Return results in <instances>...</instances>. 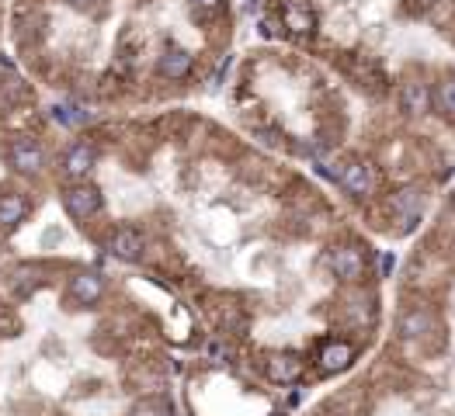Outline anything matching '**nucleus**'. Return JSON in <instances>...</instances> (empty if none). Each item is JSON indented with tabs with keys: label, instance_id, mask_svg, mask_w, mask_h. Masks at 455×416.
<instances>
[{
	"label": "nucleus",
	"instance_id": "obj_8",
	"mask_svg": "<svg viewBox=\"0 0 455 416\" xmlns=\"http://www.w3.org/2000/svg\"><path fill=\"white\" fill-rule=\"evenodd\" d=\"M282 21H285V28H289L292 35H313V28H317V14H313V7H310V4L292 0V4H285Z\"/></svg>",
	"mask_w": 455,
	"mask_h": 416
},
{
	"label": "nucleus",
	"instance_id": "obj_17",
	"mask_svg": "<svg viewBox=\"0 0 455 416\" xmlns=\"http://www.w3.org/2000/svg\"><path fill=\"white\" fill-rule=\"evenodd\" d=\"M133 416H174V406L167 399H146L143 406H136Z\"/></svg>",
	"mask_w": 455,
	"mask_h": 416
},
{
	"label": "nucleus",
	"instance_id": "obj_18",
	"mask_svg": "<svg viewBox=\"0 0 455 416\" xmlns=\"http://www.w3.org/2000/svg\"><path fill=\"white\" fill-rule=\"evenodd\" d=\"M403 333H410V337H417L421 330H428V316L424 312H410V316H403L400 319Z\"/></svg>",
	"mask_w": 455,
	"mask_h": 416
},
{
	"label": "nucleus",
	"instance_id": "obj_21",
	"mask_svg": "<svg viewBox=\"0 0 455 416\" xmlns=\"http://www.w3.org/2000/svg\"><path fill=\"white\" fill-rule=\"evenodd\" d=\"M452 208H455V191H452Z\"/></svg>",
	"mask_w": 455,
	"mask_h": 416
},
{
	"label": "nucleus",
	"instance_id": "obj_13",
	"mask_svg": "<svg viewBox=\"0 0 455 416\" xmlns=\"http://www.w3.org/2000/svg\"><path fill=\"white\" fill-rule=\"evenodd\" d=\"M28 212V202L21 194H0V229H14Z\"/></svg>",
	"mask_w": 455,
	"mask_h": 416
},
{
	"label": "nucleus",
	"instance_id": "obj_4",
	"mask_svg": "<svg viewBox=\"0 0 455 416\" xmlns=\"http://www.w3.org/2000/svg\"><path fill=\"white\" fill-rule=\"evenodd\" d=\"M337 184H341L348 194L365 198V194L372 191V170H369V163H362V160H348V163H341V170H337Z\"/></svg>",
	"mask_w": 455,
	"mask_h": 416
},
{
	"label": "nucleus",
	"instance_id": "obj_20",
	"mask_svg": "<svg viewBox=\"0 0 455 416\" xmlns=\"http://www.w3.org/2000/svg\"><path fill=\"white\" fill-rule=\"evenodd\" d=\"M70 4H73V7H91L94 0H70Z\"/></svg>",
	"mask_w": 455,
	"mask_h": 416
},
{
	"label": "nucleus",
	"instance_id": "obj_19",
	"mask_svg": "<svg viewBox=\"0 0 455 416\" xmlns=\"http://www.w3.org/2000/svg\"><path fill=\"white\" fill-rule=\"evenodd\" d=\"M191 4H195L198 11H215V7H219L223 0H191Z\"/></svg>",
	"mask_w": 455,
	"mask_h": 416
},
{
	"label": "nucleus",
	"instance_id": "obj_22",
	"mask_svg": "<svg viewBox=\"0 0 455 416\" xmlns=\"http://www.w3.org/2000/svg\"><path fill=\"white\" fill-rule=\"evenodd\" d=\"M275 416H278V413H275Z\"/></svg>",
	"mask_w": 455,
	"mask_h": 416
},
{
	"label": "nucleus",
	"instance_id": "obj_10",
	"mask_svg": "<svg viewBox=\"0 0 455 416\" xmlns=\"http://www.w3.org/2000/svg\"><path fill=\"white\" fill-rule=\"evenodd\" d=\"M94 146H87V142H77V146H70L66 156H63V170L70 174V177H87L91 174V167H94Z\"/></svg>",
	"mask_w": 455,
	"mask_h": 416
},
{
	"label": "nucleus",
	"instance_id": "obj_11",
	"mask_svg": "<svg viewBox=\"0 0 455 416\" xmlns=\"http://www.w3.org/2000/svg\"><path fill=\"white\" fill-rule=\"evenodd\" d=\"M302 375V361L295 358V354H275L268 358V378L271 382H278V385H289Z\"/></svg>",
	"mask_w": 455,
	"mask_h": 416
},
{
	"label": "nucleus",
	"instance_id": "obj_15",
	"mask_svg": "<svg viewBox=\"0 0 455 416\" xmlns=\"http://www.w3.org/2000/svg\"><path fill=\"white\" fill-rule=\"evenodd\" d=\"M53 118L59 125H83V122H91V111H81V108H73V104H56L53 108Z\"/></svg>",
	"mask_w": 455,
	"mask_h": 416
},
{
	"label": "nucleus",
	"instance_id": "obj_1",
	"mask_svg": "<svg viewBox=\"0 0 455 416\" xmlns=\"http://www.w3.org/2000/svg\"><path fill=\"white\" fill-rule=\"evenodd\" d=\"M421 212H424V194H421V187H400V191L389 198V215L397 219L400 229H414L417 219H421Z\"/></svg>",
	"mask_w": 455,
	"mask_h": 416
},
{
	"label": "nucleus",
	"instance_id": "obj_9",
	"mask_svg": "<svg viewBox=\"0 0 455 416\" xmlns=\"http://www.w3.org/2000/svg\"><path fill=\"white\" fill-rule=\"evenodd\" d=\"M157 70H160V77L167 80H185L191 73V52L181 49V46H167L160 56V63H157Z\"/></svg>",
	"mask_w": 455,
	"mask_h": 416
},
{
	"label": "nucleus",
	"instance_id": "obj_3",
	"mask_svg": "<svg viewBox=\"0 0 455 416\" xmlns=\"http://www.w3.org/2000/svg\"><path fill=\"white\" fill-rule=\"evenodd\" d=\"M7 156H11V167L21 170V174H39L42 163H46V153H42V146L35 139H14Z\"/></svg>",
	"mask_w": 455,
	"mask_h": 416
},
{
	"label": "nucleus",
	"instance_id": "obj_2",
	"mask_svg": "<svg viewBox=\"0 0 455 416\" xmlns=\"http://www.w3.org/2000/svg\"><path fill=\"white\" fill-rule=\"evenodd\" d=\"M63 205L73 219H91L101 212V191L94 184H70L63 191Z\"/></svg>",
	"mask_w": 455,
	"mask_h": 416
},
{
	"label": "nucleus",
	"instance_id": "obj_7",
	"mask_svg": "<svg viewBox=\"0 0 455 416\" xmlns=\"http://www.w3.org/2000/svg\"><path fill=\"white\" fill-rule=\"evenodd\" d=\"M70 295H73L81 306H94V302L105 295V281H101V274H94V271H81V274H73V278H70Z\"/></svg>",
	"mask_w": 455,
	"mask_h": 416
},
{
	"label": "nucleus",
	"instance_id": "obj_16",
	"mask_svg": "<svg viewBox=\"0 0 455 416\" xmlns=\"http://www.w3.org/2000/svg\"><path fill=\"white\" fill-rule=\"evenodd\" d=\"M434 101H438V108H441L445 115H455V77H445L441 83H438Z\"/></svg>",
	"mask_w": 455,
	"mask_h": 416
},
{
	"label": "nucleus",
	"instance_id": "obj_5",
	"mask_svg": "<svg viewBox=\"0 0 455 416\" xmlns=\"http://www.w3.org/2000/svg\"><path fill=\"white\" fill-rule=\"evenodd\" d=\"M330 271L341 278V281H358L365 274V257L358 246H337L330 254Z\"/></svg>",
	"mask_w": 455,
	"mask_h": 416
},
{
	"label": "nucleus",
	"instance_id": "obj_6",
	"mask_svg": "<svg viewBox=\"0 0 455 416\" xmlns=\"http://www.w3.org/2000/svg\"><path fill=\"white\" fill-rule=\"evenodd\" d=\"M143 236L136 233V229H129V226H122V229H115L111 233V239H108V250H111V257L118 260H139L143 257Z\"/></svg>",
	"mask_w": 455,
	"mask_h": 416
},
{
	"label": "nucleus",
	"instance_id": "obj_12",
	"mask_svg": "<svg viewBox=\"0 0 455 416\" xmlns=\"http://www.w3.org/2000/svg\"><path fill=\"white\" fill-rule=\"evenodd\" d=\"M351 347L348 343H327L320 350V371L323 375H337V371H344L351 364Z\"/></svg>",
	"mask_w": 455,
	"mask_h": 416
},
{
	"label": "nucleus",
	"instance_id": "obj_14",
	"mask_svg": "<svg viewBox=\"0 0 455 416\" xmlns=\"http://www.w3.org/2000/svg\"><path fill=\"white\" fill-rule=\"evenodd\" d=\"M428 108H431V90L424 83H407V87H403V111H407V115L421 118Z\"/></svg>",
	"mask_w": 455,
	"mask_h": 416
}]
</instances>
